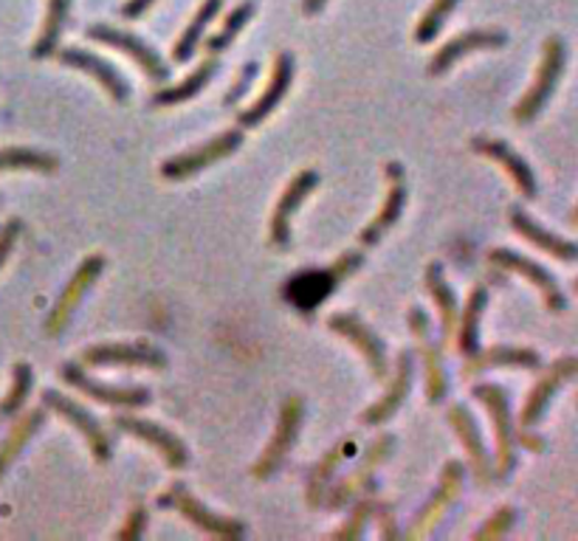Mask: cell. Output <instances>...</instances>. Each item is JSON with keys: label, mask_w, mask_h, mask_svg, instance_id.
I'll list each match as a JSON object with an SVG mask.
<instances>
[{"label": "cell", "mask_w": 578, "mask_h": 541, "mask_svg": "<svg viewBox=\"0 0 578 541\" xmlns=\"http://www.w3.org/2000/svg\"><path fill=\"white\" fill-rule=\"evenodd\" d=\"M347 449L350 443L344 440V443H339L336 449L327 451L325 458L320 460V465H316L314 471H311V482H307V505L311 508H322L327 500V482H331V474L333 469H336L339 463H342L344 458H347Z\"/></svg>", "instance_id": "34"}, {"label": "cell", "mask_w": 578, "mask_h": 541, "mask_svg": "<svg viewBox=\"0 0 578 541\" xmlns=\"http://www.w3.org/2000/svg\"><path fill=\"white\" fill-rule=\"evenodd\" d=\"M254 77H257V62H248V66L243 68V73H241V77L235 79V85H232V90H229V94H226V105H235L237 99H241L243 94H246V90H248V85L254 82Z\"/></svg>", "instance_id": "42"}, {"label": "cell", "mask_w": 578, "mask_h": 541, "mask_svg": "<svg viewBox=\"0 0 578 541\" xmlns=\"http://www.w3.org/2000/svg\"><path fill=\"white\" fill-rule=\"evenodd\" d=\"M68 14H71V0H49V12H46V23H42L40 37H37L35 57H51L60 46V37L66 31Z\"/></svg>", "instance_id": "31"}, {"label": "cell", "mask_w": 578, "mask_h": 541, "mask_svg": "<svg viewBox=\"0 0 578 541\" xmlns=\"http://www.w3.org/2000/svg\"><path fill=\"white\" fill-rule=\"evenodd\" d=\"M576 291H578V279H576Z\"/></svg>", "instance_id": "48"}, {"label": "cell", "mask_w": 578, "mask_h": 541, "mask_svg": "<svg viewBox=\"0 0 578 541\" xmlns=\"http://www.w3.org/2000/svg\"><path fill=\"white\" fill-rule=\"evenodd\" d=\"M215 68H217V60H215V57H209V60L200 62V66L195 68V71L189 73L187 79H184V82L173 85V88L156 90V97H153V102H156V105L187 102V99H193L195 94H200V90L206 88V82H209V79L215 77Z\"/></svg>", "instance_id": "32"}, {"label": "cell", "mask_w": 578, "mask_h": 541, "mask_svg": "<svg viewBox=\"0 0 578 541\" xmlns=\"http://www.w3.org/2000/svg\"><path fill=\"white\" fill-rule=\"evenodd\" d=\"M60 167L55 156L37 150H23V147H12V150H0V169H40V173H55Z\"/></svg>", "instance_id": "37"}, {"label": "cell", "mask_w": 578, "mask_h": 541, "mask_svg": "<svg viewBox=\"0 0 578 541\" xmlns=\"http://www.w3.org/2000/svg\"><path fill=\"white\" fill-rule=\"evenodd\" d=\"M221 9H224V0H204V3H200L198 12H195V18L189 20L187 31H184V35L178 37V42L173 46L175 62L193 60L195 51H198V46H200V37H204L206 26H209L212 20L221 14Z\"/></svg>", "instance_id": "29"}, {"label": "cell", "mask_w": 578, "mask_h": 541, "mask_svg": "<svg viewBox=\"0 0 578 541\" xmlns=\"http://www.w3.org/2000/svg\"><path fill=\"white\" fill-rule=\"evenodd\" d=\"M102 268H105V259L99 257V254H94V257H88L82 265H79L77 274L71 277V283L66 285L62 296L57 299V305H55V311H51L49 322H46V331H49L51 336H55V333H60L62 327L71 322V313L77 311L79 302H82V296L88 294V288L97 283V277L102 274Z\"/></svg>", "instance_id": "17"}, {"label": "cell", "mask_w": 578, "mask_h": 541, "mask_svg": "<svg viewBox=\"0 0 578 541\" xmlns=\"http://www.w3.org/2000/svg\"><path fill=\"white\" fill-rule=\"evenodd\" d=\"M375 511V500H359L355 502L353 513H350L347 524L342 530H336V539H355V535L364 533V524H368L370 513Z\"/></svg>", "instance_id": "41"}, {"label": "cell", "mask_w": 578, "mask_h": 541, "mask_svg": "<svg viewBox=\"0 0 578 541\" xmlns=\"http://www.w3.org/2000/svg\"><path fill=\"white\" fill-rule=\"evenodd\" d=\"M576 373H578V358H572V355L553 361V367H550L548 373L537 381V386L530 390L528 401H525L522 406V415H519V426L522 429L537 426V423L542 421L545 412H548V403L553 401L556 392L561 390V384H565L567 378H572Z\"/></svg>", "instance_id": "15"}, {"label": "cell", "mask_w": 578, "mask_h": 541, "mask_svg": "<svg viewBox=\"0 0 578 541\" xmlns=\"http://www.w3.org/2000/svg\"><path fill=\"white\" fill-rule=\"evenodd\" d=\"M410 390H412V353H406L404 350V353L398 355V370L390 390H386V395L381 397V401H375L373 406L364 412L362 421L370 423V426H379V423L390 421V417L398 412V406L404 403V397L410 395Z\"/></svg>", "instance_id": "27"}, {"label": "cell", "mask_w": 578, "mask_h": 541, "mask_svg": "<svg viewBox=\"0 0 578 541\" xmlns=\"http://www.w3.org/2000/svg\"><path fill=\"white\" fill-rule=\"evenodd\" d=\"M88 37H91V40L105 42V46H110V49H116V51H121V55L130 57V60L136 62L141 71H145V77H150L153 82H164V79L169 77L167 62H164L161 57L153 51V46H147L141 37L130 35V31L114 29V26H105V23H94L91 29H88Z\"/></svg>", "instance_id": "8"}, {"label": "cell", "mask_w": 578, "mask_h": 541, "mask_svg": "<svg viewBox=\"0 0 578 541\" xmlns=\"http://www.w3.org/2000/svg\"><path fill=\"white\" fill-rule=\"evenodd\" d=\"M454 7H458V0H434L432 7H429V12L421 18V23H418L415 40L418 42L434 40L438 31L443 29V23H447L449 14L454 12Z\"/></svg>", "instance_id": "39"}, {"label": "cell", "mask_w": 578, "mask_h": 541, "mask_svg": "<svg viewBox=\"0 0 578 541\" xmlns=\"http://www.w3.org/2000/svg\"><path fill=\"white\" fill-rule=\"evenodd\" d=\"M392 445H395L392 434H384V437H379L375 443H370V449L364 451L362 463L353 471V476H347L336 491H327L325 505L339 511V508H344V502H350L353 496H364V491H373V471L390 458Z\"/></svg>", "instance_id": "13"}, {"label": "cell", "mask_w": 578, "mask_h": 541, "mask_svg": "<svg viewBox=\"0 0 578 541\" xmlns=\"http://www.w3.org/2000/svg\"><path fill=\"white\" fill-rule=\"evenodd\" d=\"M114 426H119L121 432L133 434V437L145 440L147 445H153V449L158 451L164 458V463L169 465V469H184V465L189 463V451L187 445L182 443V440L175 437L169 429L158 426V423H150V421H141V417H133V415H116L114 417Z\"/></svg>", "instance_id": "14"}, {"label": "cell", "mask_w": 578, "mask_h": 541, "mask_svg": "<svg viewBox=\"0 0 578 541\" xmlns=\"http://www.w3.org/2000/svg\"><path fill=\"white\" fill-rule=\"evenodd\" d=\"M471 147H474L477 153H482L486 158H491V161L500 164V167L511 175L513 187H517L525 198H537V193H539L537 175H533V169L528 167V161H525L517 150H511L506 141L480 136V139L471 141Z\"/></svg>", "instance_id": "21"}, {"label": "cell", "mask_w": 578, "mask_h": 541, "mask_svg": "<svg viewBox=\"0 0 578 541\" xmlns=\"http://www.w3.org/2000/svg\"><path fill=\"white\" fill-rule=\"evenodd\" d=\"M145 524H147V511L145 508H136V511L127 517V524L119 530V539H139L145 533Z\"/></svg>", "instance_id": "43"}, {"label": "cell", "mask_w": 578, "mask_h": 541, "mask_svg": "<svg viewBox=\"0 0 578 541\" xmlns=\"http://www.w3.org/2000/svg\"><path fill=\"white\" fill-rule=\"evenodd\" d=\"M486 305H488V291L486 288L471 291L463 311V325H460V353H463L466 358L480 353V319Z\"/></svg>", "instance_id": "33"}, {"label": "cell", "mask_w": 578, "mask_h": 541, "mask_svg": "<svg viewBox=\"0 0 578 541\" xmlns=\"http://www.w3.org/2000/svg\"><path fill=\"white\" fill-rule=\"evenodd\" d=\"M252 14H254V3H241V7L235 9V12L229 14V18H226V23L221 26V31H217L215 37H209V40H206V49H209V55H224L226 49H229L232 42L237 40V35H241L243 29H246V23L248 20H252Z\"/></svg>", "instance_id": "36"}, {"label": "cell", "mask_w": 578, "mask_h": 541, "mask_svg": "<svg viewBox=\"0 0 578 541\" xmlns=\"http://www.w3.org/2000/svg\"><path fill=\"white\" fill-rule=\"evenodd\" d=\"M42 403H46L49 410H55L60 417H66L71 426H77V432L88 440L94 458H97L99 463H108V460L114 458V443H110L108 432H105V429L97 423V417L88 415L79 403H74L71 397H62L60 392L55 390H49L46 395H42Z\"/></svg>", "instance_id": "12"}, {"label": "cell", "mask_w": 578, "mask_h": 541, "mask_svg": "<svg viewBox=\"0 0 578 541\" xmlns=\"http://www.w3.org/2000/svg\"><path fill=\"white\" fill-rule=\"evenodd\" d=\"M42 423H46V410L29 412V415L12 429V434L3 440V445H0V476L7 474L9 465L14 463V458H18L20 451H23V445L35 437V432L42 426Z\"/></svg>", "instance_id": "35"}, {"label": "cell", "mask_w": 578, "mask_h": 541, "mask_svg": "<svg viewBox=\"0 0 578 541\" xmlns=\"http://www.w3.org/2000/svg\"><path fill=\"white\" fill-rule=\"evenodd\" d=\"M427 288L432 291L434 302H438L440 319H443V342H449L454 336V325H458V296H454L452 285L447 283L438 263L427 268Z\"/></svg>", "instance_id": "30"}, {"label": "cell", "mask_w": 578, "mask_h": 541, "mask_svg": "<svg viewBox=\"0 0 578 541\" xmlns=\"http://www.w3.org/2000/svg\"><path fill=\"white\" fill-rule=\"evenodd\" d=\"M158 505L173 508V511L182 513L184 519H189L195 528L206 530V533H212V535H221V539H241V535L246 533V528H243L237 519L221 517V513H215V511H209L206 505H200L198 496H193V493H189L182 482H175L169 491H164L161 496H158Z\"/></svg>", "instance_id": "4"}, {"label": "cell", "mask_w": 578, "mask_h": 541, "mask_svg": "<svg viewBox=\"0 0 578 541\" xmlns=\"http://www.w3.org/2000/svg\"><path fill=\"white\" fill-rule=\"evenodd\" d=\"M85 367H147L164 370L167 358L161 350H156L147 342L136 344H97L82 353Z\"/></svg>", "instance_id": "10"}, {"label": "cell", "mask_w": 578, "mask_h": 541, "mask_svg": "<svg viewBox=\"0 0 578 541\" xmlns=\"http://www.w3.org/2000/svg\"><path fill=\"white\" fill-rule=\"evenodd\" d=\"M386 180H390V193H386L384 206H381L379 215L364 226V232L359 235V243L362 246H373L379 243L386 232L401 220L404 215V206H406V180H404V167L401 164H390L386 167Z\"/></svg>", "instance_id": "18"}, {"label": "cell", "mask_w": 578, "mask_h": 541, "mask_svg": "<svg viewBox=\"0 0 578 541\" xmlns=\"http://www.w3.org/2000/svg\"><path fill=\"white\" fill-rule=\"evenodd\" d=\"M291 82H294V57H291L288 51H283V55L277 57V62H274L272 82H268L265 94L252 105V108L243 110V114L237 116V121H241L243 127H257L259 121L268 119V116L274 114V108L285 99Z\"/></svg>", "instance_id": "22"}, {"label": "cell", "mask_w": 578, "mask_h": 541, "mask_svg": "<svg viewBox=\"0 0 578 541\" xmlns=\"http://www.w3.org/2000/svg\"><path fill=\"white\" fill-rule=\"evenodd\" d=\"M447 417L449 423H452L454 432H458L460 443H463L466 451H469L471 469H474L477 480L486 482L488 474H491V460H488V451H486V443H482L480 429H477V421L471 417V412L466 410L463 403H454Z\"/></svg>", "instance_id": "26"}, {"label": "cell", "mask_w": 578, "mask_h": 541, "mask_svg": "<svg viewBox=\"0 0 578 541\" xmlns=\"http://www.w3.org/2000/svg\"><path fill=\"white\" fill-rule=\"evenodd\" d=\"M513 522H517V511H513V508H500V511H497L494 517L488 519V522L482 524L480 530H477L474 539H477V541L500 539V535H506L508 530L513 528Z\"/></svg>", "instance_id": "40"}, {"label": "cell", "mask_w": 578, "mask_h": 541, "mask_svg": "<svg viewBox=\"0 0 578 541\" xmlns=\"http://www.w3.org/2000/svg\"><path fill=\"white\" fill-rule=\"evenodd\" d=\"M567 62V49L561 37H548L542 46V60H539L537 77L530 82V88L525 90V97L519 99L517 108H513V119L519 125H528V121L537 119L545 110V105L553 97L556 85H559L561 73H565Z\"/></svg>", "instance_id": "1"}, {"label": "cell", "mask_w": 578, "mask_h": 541, "mask_svg": "<svg viewBox=\"0 0 578 541\" xmlns=\"http://www.w3.org/2000/svg\"><path fill=\"white\" fill-rule=\"evenodd\" d=\"M410 327L412 333H415L418 344H421L423 378H427L429 401L432 403L443 401L449 392V373H447V364H443V350H440V342L432 333V322H429V316L421 311V307H412L410 311Z\"/></svg>", "instance_id": "6"}, {"label": "cell", "mask_w": 578, "mask_h": 541, "mask_svg": "<svg viewBox=\"0 0 578 541\" xmlns=\"http://www.w3.org/2000/svg\"><path fill=\"white\" fill-rule=\"evenodd\" d=\"M18 235H20V223L12 220L7 229H3V235H0V265L7 263V257L12 254V246L14 240H18Z\"/></svg>", "instance_id": "44"}, {"label": "cell", "mask_w": 578, "mask_h": 541, "mask_svg": "<svg viewBox=\"0 0 578 541\" xmlns=\"http://www.w3.org/2000/svg\"><path fill=\"white\" fill-rule=\"evenodd\" d=\"M325 3H327V0H305V3H302V12H305V14H320L322 9H325Z\"/></svg>", "instance_id": "46"}, {"label": "cell", "mask_w": 578, "mask_h": 541, "mask_svg": "<svg viewBox=\"0 0 578 541\" xmlns=\"http://www.w3.org/2000/svg\"><path fill=\"white\" fill-rule=\"evenodd\" d=\"M153 3H156V0H127L125 7H121V14H125V18H141Z\"/></svg>", "instance_id": "45"}, {"label": "cell", "mask_w": 578, "mask_h": 541, "mask_svg": "<svg viewBox=\"0 0 578 541\" xmlns=\"http://www.w3.org/2000/svg\"><path fill=\"white\" fill-rule=\"evenodd\" d=\"M511 226L517 235H522L525 240L533 243L537 248H542L545 254H550V257H556L559 263H578V243H570L565 240V237L553 235V232H548L542 226V223H537L530 215H525L522 209H511Z\"/></svg>", "instance_id": "25"}, {"label": "cell", "mask_w": 578, "mask_h": 541, "mask_svg": "<svg viewBox=\"0 0 578 541\" xmlns=\"http://www.w3.org/2000/svg\"><path fill=\"white\" fill-rule=\"evenodd\" d=\"M316 184H320V175L311 173V169H305V173L296 175L288 187H285V193L280 195L277 209H274V217H272V246L274 248H285L291 243V217H294V212L300 209L302 200L314 193Z\"/></svg>", "instance_id": "20"}, {"label": "cell", "mask_w": 578, "mask_h": 541, "mask_svg": "<svg viewBox=\"0 0 578 541\" xmlns=\"http://www.w3.org/2000/svg\"><path fill=\"white\" fill-rule=\"evenodd\" d=\"M241 145H243V132L226 130L221 132V136H215L212 141H206L204 147H195V150L184 153V156L169 158V161L161 167V175L169 180H187L193 178L195 173H200V169L217 164L221 158H229Z\"/></svg>", "instance_id": "9"}, {"label": "cell", "mask_w": 578, "mask_h": 541, "mask_svg": "<svg viewBox=\"0 0 578 541\" xmlns=\"http://www.w3.org/2000/svg\"><path fill=\"white\" fill-rule=\"evenodd\" d=\"M506 40H508L506 31H500V29L463 31V35L454 37V40H449L447 46H443V49L432 57V62H429V73H432V77H440V73H447L449 68L460 60V57L474 55V51H486V49H502Z\"/></svg>", "instance_id": "19"}, {"label": "cell", "mask_w": 578, "mask_h": 541, "mask_svg": "<svg viewBox=\"0 0 578 541\" xmlns=\"http://www.w3.org/2000/svg\"><path fill=\"white\" fill-rule=\"evenodd\" d=\"M488 367H519V370H539L542 355L528 347H491L486 353H474L466 361V375H477Z\"/></svg>", "instance_id": "28"}, {"label": "cell", "mask_w": 578, "mask_h": 541, "mask_svg": "<svg viewBox=\"0 0 578 541\" xmlns=\"http://www.w3.org/2000/svg\"><path fill=\"white\" fill-rule=\"evenodd\" d=\"M62 378L68 381L71 386H77L79 392H85L88 397L99 403H108V406H125V410H139V406H147L150 403V390L145 386H110L102 384V381L91 378V375L85 373L79 364H66L60 370Z\"/></svg>", "instance_id": "11"}, {"label": "cell", "mask_w": 578, "mask_h": 541, "mask_svg": "<svg viewBox=\"0 0 578 541\" xmlns=\"http://www.w3.org/2000/svg\"><path fill=\"white\" fill-rule=\"evenodd\" d=\"M460 485H463V463L452 460V463H447V469H443V476H440L438 491H434L432 500H429L427 505L418 511L415 522H412L410 533H406V535H410V539H418L421 533H427L429 524L438 522V519L447 513V508L452 505L454 500H458Z\"/></svg>", "instance_id": "23"}, {"label": "cell", "mask_w": 578, "mask_h": 541, "mask_svg": "<svg viewBox=\"0 0 578 541\" xmlns=\"http://www.w3.org/2000/svg\"><path fill=\"white\" fill-rule=\"evenodd\" d=\"M488 263L497 265L500 270H508V274H519V277L528 279V283L542 294L548 311L561 313L567 307V299L565 294H561L559 283L553 279V274H550L548 268H542L539 263H533V259L522 257V254L511 252V248H494V252L488 254Z\"/></svg>", "instance_id": "7"}, {"label": "cell", "mask_w": 578, "mask_h": 541, "mask_svg": "<svg viewBox=\"0 0 578 541\" xmlns=\"http://www.w3.org/2000/svg\"><path fill=\"white\" fill-rule=\"evenodd\" d=\"M327 327L336 333H342L350 344H355V347L362 350L364 361L370 364V370H373L375 378L379 381L386 378L390 367H386L384 342H381V338L375 336V333L370 331V327L364 325L359 316H353V313H333L331 319H327Z\"/></svg>", "instance_id": "16"}, {"label": "cell", "mask_w": 578, "mask_h": 541, "mask_svg": "<svg viewBox=\"0 0 578 541\" xmlns=\"http://www.w3.org/2000/svg\"><path fill=\"white\" fill-rule=\"evenodd\" d=\"M474 397H480L486 403L491 423H494L497 434V474L506 476L508 471L517 465V443L519 434L513 429V415H511V401H508V392L497 384H480L474 386Z\"/></svg>", "instance_id": "2"}, {"label": "cell", "mask_w": 578, "mask_h": 541, "mask_svg": "<svg viewBox=\"0 0 578 541\" xmlns=\"http://www.w3.org/2000/svg\"><path fill=\"white\" fill-rule=\"evenodd\" d=\"M355 268H362V254H342L339 263L331 265V268L305 270V274L291 279V283L285 285V299H291L300 307H316L344 277H347V274H353Z\"/></svg>", "instance_id": "3"}, {"label": "cell", "mask_w": 578, "mask_h": 541, "mask_svg": "<svg viewBox=\"0 0 578 541\" xmlns=\"http://www.w3.org/2000/svg\"><path fill=\"white\" fill-rule=\"evenodd\" d=\"M572 223H576V226H578V204H576V212H572Z\"/></svg>", "instance_id": "47"}, {"label": "cell", "mask_w": 578, "mask_h": 541, "mask_svg": "<svg viewBox=\"0 0 578 541\" xmlns=\"http://www.w3.org/2000/svg\"><path fill=\"white\" fill-rule=\"evenodd\" d=\"M57 60H60L62 66L77 68V71H82V73H88V77L97 79V82L108 90L116 102H125V99L130 97V88H127L125 77H121L114 66H108V62L99 60L97 55H91V51L62 49V51H57Z\"/></svg>", "instance_id": "24"}, {"label": "cell", "mask_w": 578, "mask_h": 541, "mask_svg": "<svg viewBox=\"0 0 578 541\" xmlns=\"http://www.w3.org/2000/svg\"><path fill=\"white\" fill-rule=\"evenodd\" d=\"M302 415H305V406H302L300 397H288V401L283 403L272 443L265 445L263 458H259L257 465H254V476H257V480H268V476L277 474L280 465L285 463L288 451L294 449L296 443V434H300Z\"/></svg>", "instance_id": "5"}, {"label": "cell", "mask_w": 578, "mask_h": 541, "mask_svg": "<svg viewBox=\"0 0 578 541\" xmlns=\"http://www.w3.org/2000/svg\"><path fill=\"white\" fill-rule=\"evenodd\" d=\"M31 384H35L31 367H29V364H18V367H14L12 390H9V395L0 401V423L18 415V410L26 403V397H29Z\"/></svg>", "instance_id": "38"}]
</instances>
